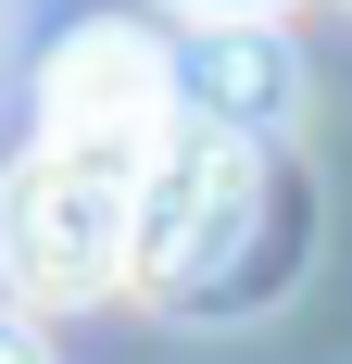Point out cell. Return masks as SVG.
<instances>
[{"label": "cell", "mask_w": 352, "mask_h": 364, "mask_svg": "<svg viewBox=\"0 0 352 364\" xmlns=\"http://www.w3.org/2000/svg\"><path fill=\"white\" fill-rule=\"evenodd\" d=\"M126 214H139V151L38 139L0 176V289L13 314H88L126 289Z\"/></svg>", "instance_id": "6da1fadb"}, {"label": "cell", "mask_w": 352, "mask_h": 364, "mask_svg": "<svg viewBox=\"0 0 352 364\" xmlns=\"http://www.w3.org/2000/svg\"><path fill=\"white\" fill-rule=\"evenodd\" d=\"M252 226H264V139L164 126V151L139 164V214H126V289L202 314L214 277L252 264Z\"/></svg>", "instance_id": "7a4b0ae2"}, {"label": "cell", "mask_w": 352, "mask_h": 364, "mask_svg": "<svg viewBox=\"0 0 352 364\" xmlns=\"http://www.w3.org/2000/svg\"><path fill=\"white\" fill-rule=\"evenodd\" d=\"M176 126V63L164 38L126 26V13H88V26L51 38V63H38V139H88V151H164Z\"/></svg>", "instance_id": "3957f363"}, {"label": "cell", "mask_w": 352, "mask_h": 364, "mask_svg": "<svg viewBox=\"0 0 352 364\" xmlns=\"http://www.w3.org/2000/svg\"><path fill=\"white\" fill-rule=\"evenodd\" d=\"M176 63V126H214V139H289L302 126V50L277 38V13H202Z\"/></svg>", "instance_id": "277c9868"}, {"label": "cell", "mask_w": 352, "mask_h": 364, "mask_svg": "<svg viewBox=\"0 0 352 364\" xmlns=\"http://www.w3.org/2000/svg\"><path fill=\"white\" fill-rule=\"evenodd\" d=\"M0 364H38V339H26V314H0Z\"/></svg>", "instance_id": "5b68a950"}, {"label": "cell", "mask_w": 352, "mask_h": 364, "mask_svg": "<svg viewBox=\"0 0 352 364\" xmlns=\"http://www.w3.org/2000/svg\"><path fill=\"white\" fill-rule=\"evenodd\" d=\"M189 13H289V0H189Z\"/></svg>", "instance_id": "8992f818"}]
</instances>
